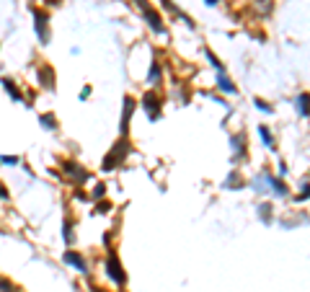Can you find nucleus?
I'll use <instances>...</instances> for the list:
<instances>
[{"mask_svg":"<svg viewBox=\"0 0 310 292\" xmlns=\"http://www.w3.org/2000/svg\"><path fill=\"white\" fill-rule=\"evenodd\" d=\"M130 140H127V135H122V140L119 142H116L114 145V148L111 150H109V155H106V158H104V171H114V168H119L122 166V163H124V158H127V155H130Z\"/></svg>","mask_w":310,"mask_h":292,"instance_id":"1","label":"nucleus"},{"mask_svg":"<svg viewBox=\"0 0 310 292\" xmlns=\"http://www.w3.org/2000/svg\"><path fill=\"white\" fill-rule=\"evenodd\" d=\"M31 16H34V29H36L39 42L49 44V39H52V34H49V13L42 11V8H31Z\"/></svg>","mask_w":310,"mask_h":292,"instance_id":"2","label":"nucleus"},{"mask_svg":"<svg viewBox=\"0 0 310 292\" xmlns=\"http://www.w3.org/2000/svg\"><path fill=\"white\" fill-rule=\"evenodd\" d=\"M134 3L140 5V11H142V16H145V21H148V26L155 31V34H163L166 29H163V18H160V13L155 11V8L148 3V0H134Z\"/></svg>","mask_w":310,"mask_h":292,"instance_id":"3","label":"nucleus"},{"mask_svg":"<svg viewBox=\"0 0 310 292\" xmlns=\"http://www.w3.org/2000/svg\"><path fill=\"white\" fill-rule=\"evenodd\" d=\"M62 171L72 179V184H75V186L86 184V181L90 179V173L86 168H80V163H75V160H62Z\"/></svg>","mask_w":310,"mask_h":292,"instance_id":"4","label":"nucleus"},{"mask_svg":"<svg viewBox=\"0 0 310 292\" xmlns=\"http://www.w3.org/2000/svg\"><path fill=\"white\" fill-rule=\"evenodd\" d=\"M106 269H109V277H111L119 287H124V285H127V274H124V269H122V264H119V256H116L114 251H109Z\"/></svg>","mask_w":310,"mask_h":292,"instance_id":"5","label":"nucleus"},{"mask_svg":"<svg viewBox=\"0 0 310 292\" xmlns=\"http://www.w3.org/2000/svg\"><path fill=\"white\" fill-rule=\"evenodd\" d=\"M142 106H145V112H148V119L155 122V119H160V98L155 90H148V93L142 96Z\"/></svg>","mask_w":310,"mask_h":292,"instance_id":"6","label":"nucleus"},{"mask_svg":"<svg viewBox=\"0 0 310 292\" xmlns=\"http://www.w3.org/2000/svg\"><path fill=\"white\" fill-rule=\"evenodd\" d=\"M62 259H65V264H70V267H75V269L80 271V274H88V264H86V259L80 256V253H78L75 248H67Z\"/></svg>","mask_w":310,"mask_h":292,"instance_id":"7","label":"nucleus"},{"mask_svg":"<svg viewBox=\"0 0 310 292\" xmlns=\"http://www.w3.org/2000/svg\"><path fill=\"white\" fill-rule=\"evenodd\" d=\"M132 112H134V98H132V96H124V109H122V124H119L122 135H127V132H130Z\"/></svg>","mask_w":310,"mask_h":292,"instance_id":"8","label":"nucleus"},{"mask_svg":"<svg viewBox=\"0 0 310 292\" xmlns=\"http://www.w3.org/2000/svg\"><path fill=\"white\" fill-rule=\"evenodd\" d=\"M36 78H39L42 88L54 90V70H52L49 65H39V70H36Z\"/></svg>","mask_w":310,"mask_h":292,"instance_id":"9","label":"nucleus"},{"mask_svg":"<svg viewBox=\"0 0 310 292\" xmlns=\"http://www.w3.org/2000/svg\"><path fill=\"white\" fill-rule=\"evenodd\" d=\"M0 83H3V90H5V93L13 98V101H23V93L18 90L16 80H11V78H0Z\"/></svg>","mask_w":310,"mask_h":292,"instance_id":"10","label":"nucleus"},{"mask_svg":"<svg viewBox=\"0 0 310 292\" xmlns=\"http://www.w3.org/2000/svg\"><path fill=\"white\" fill-rule=\"evenodd\" d=\"M297 112H300V116H310V93L297 96Z\"/></svg>","mask_w":310,"mask_h":292,"instance_id":"11","label":"nucleus"},{"mask_svg":"<svg viewBox=\"0 0 310 292\" xmlns=\"http://www.w3.org/2000/svg\"><path fill=\"white\" fill-rule=\"evenodd\" d=\"M39 124H42L47 132H54V130H57V116H54V114H42V116H39Z\"/></svg>","mask_w":310,"mask_h":292,"instance_id":"12","label":"nucleus"},{"mask_svg":"<svg viewBox=\"0 0 310 292\" xmlns=\"http://www.w3.org/2000/svg\"><path fill=\"white\" fill-rule=\"evenodd\" d=\"M160 75H163V72H160V62L153 60L150 72H148V83H150V86H158V83H160Z\"/></svg>","mask_w":310,"mask_h":292,"instance_id":"13","label":"nucleus"},{"mask_svg":"<svg viewBox=\"0 0 310 292\" xmlns=\"http://www.w3.org/2000/svg\"><path fill=\"white\" fill-rule=\"evenodd\" d=\"M266 181L271 184V189H274V194L287 197V186H285V181H279V179H274V176H269V173H266Z\"/></svg>","mask_w":310,"mask_h":292,"instance_id":"14","label":"nucleus"},{"mask_svg":"<svg viewBox=\"0 0 310 292\" xmlns=\"http://www.w3.org/2000/svg\"><path fill=\"white\" fill-rule=\"evenodd\" d=\"M217 86H220V88L225 90V93H238V88H235V86H233V80H230V78H227V75H225V72H220V80H217Z\"/></svg>","mask_w":310,"mask_h":292,"instance_id":"15","label":"nucleus"},{"mask_svg":"<svg viewBox=\"0 0 310 292\" xmlns=\"http://www.w3.org/2000/svg\"><path fill=\"white\" fill-rule=\"evenodd\" d=\"M259 135H261V140L266 142V148H271L274 150L277 145H274V137H271V132H269V127H264V124H259Z\"/></svg>","mask_w":310,"mask_h":292,"instance_id":"16","label":"nucleus"},{"mask_svg":"<svg viewBox=\"0 0 310 292\" xmlns=\"http://www.w3.org/2000/svg\"><path fill=\"white\" fill-rule=\"evenodd\" d=\"M62 238H65L67 246H72V241H75V233H72V223L70 220L62 223Z\"/></svg>","mask_w":310,"mask_h":292,"instance_id":"17","label":"nucleus"},{"mask_svg":"<svg viewBox=\"0 0 310 292\" xmlns=\"http://www.w3.org/2000/svg\"><path fill=\"white\" fill-rule=\"evenodd\" d=\"M241 186H243V179L238 176V173H230L227 181H225V189H241Z\"/></svg>","mask_w":310,"mask_h":292,"instance_id":"18","label":"nucleus"},{"mask_svg":"<svg viewBox=\"0 0 310 292\" xmlns=\"http://www.w3.org/2000/svg\"><path fill=\"white\" fill-rule=\"evenodd\" d=\"M233 150L238 153V158H243V155H245V140H243V135L233 137Z\"/></svg>","mask_w":310,"mask_h":292,"instance_id":"19","label":"nucleus"},{"mask_svg":"<svg viewBox=\"0 0 310 292\" xmlns=\"http://www.w3.org/2000/svg\"><path fill=\"white\" fill-rule=\"evenodd\" d=\"M259 217H261L264 225H269L271 223V204H261L259 207Z\"/></svg>","mask_w":310,"mask_h":292,"instance_id":"20","label":"nucleus"},{"mask_svg":"<svg viewBox=\"0 0 310 292\" xmlns=\"http://www.w3.org/2000/svg\"><path fill=\"white\" fill-rule=\"evenodd\" d=\"M204 54H207V60H209V62H212V67H215L217 72H225V65H222V62H220V57H215V54H212V52H209V49H204Z\"/></svg>","mask_w":310,"mask_h":292,"instance_id":"21","label":"nucleus"},{"mask_svg":"<svg viewBox=\"0 0 310 292\" xmlns=\"http://www.w3.org/2000/svg\"><path fill=\"white\" fill-rule=\"evenodd\" d=\"M0 292H18V287L8 277H0Z\"/></svg>","mask_w":310,"mask_h":292,"instance_id":"22","label":"nucleus"},{"mask_svg":"<svg viewBox=\"0 0 310 292\" xmlns=\"http://www.w3.org/2000/svg\"><path fill=\"white\" fill-rule=\"evenodd\" d=\"M0 163H3V166H18L21 158H18V155H0Z\"/></svg>","mask_w":310,"mask_h":292,"instance_id":"23","label":"nucleus"},{"mask_svg":"<svg viewBox=\"0 0 310 292\" xmlns=\"http://www.w3.org/2000/svg\"><path fill=\"white\" fill-rule=\"evenodd\" d=\"M256 11H261V13H269L271 11V0H256Z\"/></svg>","mask_w":310,"mask_h":292,"instance_id":"24","label":"nucleus"},{"mask_svg":"<svg viewBox=\"0 0 310 292\" xmlns=\"http://www.w3.org/2000/svg\"><path fill=\"white\" fill-rule=\"evenodd\" d=\"M253 104H256V109H261V112H266V114H271V112H274V109H271L266 101H261V98H256Z\"/></svg>","mask_w":310,"mask_h":292,"instance_id":"25","label":"nucleus"},{"mask_svg":"<svg viewBox=\"0 0 310 292\" xmlns=\"http://www.w3.org/2000/svg\"><path fill=\"white\" fill-rule=\"evenodd\" d=\"M106 194V186L104 184H96V189H93V194H90V197H93V199H101Z\"/></svg>","mask_w":310,"mask_h":292,"instance_id":"26","label":"nucleus"},{"mask_svg":"<svg viewBox=\"0 0 310 292\" xmlns=\"http://www.w3.org/2000/svg\"><path fill=\"white\" fill-rule=\"evenodd\" d=\"M305 199H310V184H305V189L297 194V202H305Z\"/></svg>","mask_w":310,"mask_h":292,"instance_id":"27","label":"nucleus"},{"mask_svg":"<svg viewBox=\"0 0 310 292\" xmlns=\"http://www.w3.org/2000/svg\"><path fill=\"white\" fill-rule=\"evenodd\" d=\"M0 199H3V202H8V199H11V191H8L3 184H0Z\"/></svg>","mask_w":310,"mask_h":292,"instance_id":"28","label":"nucleus"},{"mask_svg":"<svg viewBox=\"0 0 310 292\" xmlns=\"http://www.w3.org/2000/svg\"><path fill=\"white\" fill-rule=\"evenodd\" d=\"M96 212H109V202H98V207H96Z\"/></svg>","mask_w":310,"mask_h":292,"instance_id":"29","label":"nucleus"},{"mask_svg":"<svg viewBox=\"0 0 310 292\" xmlns=\"http://www.w3.org/2000/svg\"><path fill=\"white\" fill-rule=\"evenodd\" d=\"M88 96H90V88H88V86H86V88H83V90H80V98H88Z\"/></svg>","mask_w":310,"mask_h":292,"instance_id":"30","label":"nucleus"},{"mask_svg":"<svg viewBox=\"0 0 310 292\" xmlns=\"http://www.w3.org/2000/svg\"><path fill=\"white\" fill-rule=\"evenodd\" d=\"M204 3H207V5H217V0H204Z\"/></svg>","mask_w":310,"mask_h":292,"instance_id":"31","label":"nucleus"}]
</instances>
